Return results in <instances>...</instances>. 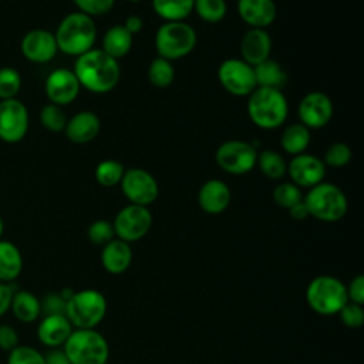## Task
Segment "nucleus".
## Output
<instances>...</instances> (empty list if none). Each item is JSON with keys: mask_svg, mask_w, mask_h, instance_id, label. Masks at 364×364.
Instances as JSON below:
<instances>
[{"mask_svg": "<svg viewBox=\"0 0 364 364\" xmlns=\"http://www.w3.org/2000/svg\"><path fill=\"white\" fill-rule=\"evenodd\" d=\"M73 71L80 85L95 94H105L114 90L121 75L118 61L97 48L78 55Z\"/></svg>", "mask_w": 364, "mask_h": 364, "instance_id": "f257e3e1", "label": "nucleus"}, {"mask_svg": "<svg viewBox=\"0 0 364 364\" xmlns=\"http://www.w3.org/2000/svg\"><path fill=\"white\" fill-rule=\"evenodd\" d=\"M58 51L78 57L90 51L97 38V28L92 17L74 11L67 14L58 24L55 33Z\"/></svg>", "mask_w": 364, "mask_h": 364, "instance_id": "f03ea898", "label": "nucleus"}, {"mask_svg": "<svg viewBox=\"0 0 364 364\" xmlns=\"http://www.w3.org/2000/svg\"><path fill=\"white\" fill-rule=\"evenodd\" d=\"M250 121L263 129H274L284 124L289 104L282 90L257 87L247 100Z\"/></svg>", "mask_w": 364, "mask_h": 364, "instance_id": "7ed1b4c3", "label": "nucleus"}, {"mask_svg": "<svg viewBox=\"0 0 364 364\" xmlns=\"http://www.w3.org/2000/svg\"><path fill=\"white\" fill-rule=\"evenodd\" d=\"M63 351L71 364H107L109 357L107 338L94 328L73 330Z\"/></svg>", "mask_w": 364, "mask_h": 364, "instance_id": "20e7f679", "label": "nucleus"}, {"mask_svg": "<svg viewBox=\"0 0 364 364\" xmlns=\"http://www.w3.org/2000/svg\"><path fill=\"white\" fill-rule=\"evenodd\" d=\"M306 300L310 309L317 314H338V311L348 301L346 284L334 276H317L306 289Z\"/></svg>", "mask_w": 364, "mask_h": 364, "instance_id": "39448f33", "label": "nucleus"}, {"mask_svg": "<svg viewBox=\"0 0 364 364\" xmlns=\"http://www.w3.org/2000/svg\"><path fill=\"white\" fill-rule=\"evenodd\" d=\"M309 215L321 222H337L344 218L348 202L344 192L334 183L320 182L303 198Z\"/></svg>", "mask_w": 364, "mask_h": 364, "instance_id": "423d86ee", "label": "nucleus"}, {"mask_svg": "<svg viewBox=\"0 0 364 364\" xmlns=\"http://www.w3.org/2000/svg\"><path fill=\"white\" fill-rule=\"evenodd\" d=\"M105 313V296L95 289L74 291L65 304V317L75 328H95L104 320Z\"/></svg>", "mask_w": 364, "mask_h": 364, "instance_id": "0eeeda50", "label": "nucleus"}, {"mask_svg": "<svg viewBox=\"0 0 364 364\" xmlns=\"http://www.w3.org/2000/svg\"><path fill=\"white\" fill-rule=\"evenodd\" d=\"M196 31L185 21H165L155 33L158 57L168 61L191 54L196 46Z\"/></svg>", "mask_w": 364, "mask_h": 364, "instance_id": "6e6552de", "label": "nucleus"}, {"mask_svg": "<svg viewBox=\"0 0 364 364\" xmlns=\"http://www.w3.org/2000/svg\"><path fill=\"white\" fill-rule=\"evenodd\" d=\"M220 169L232 175H243L256 166V145L242 139H229L222 142L215 154Z\"/></svg>", "mask_w": 364, "mask_h": 364, "instance_id": "1a4fd4ad", "label": "nucleus"}, {"mask_svg": "<svg viewBox=\"0 0 364 364\" xmlns=\"http://www.w3.org/2000/svg\"><path fill=\"white\" fill-rule=\"evenodd\" d=\"M115 236L127 243L142 239L152 226V215L148 206L129 203L124 206L114 219Z\"/></svg>", "mask_w": 364, "mask_h": 364, "instance_id": "9d476101", "label": "nucleus"}, {"mask_svg": "<svg viewBox=\"0 0 364 364\" xmlns=\"http://www.w3.org/2000/svg\"><path fill=\"white\" fill-rule=\"evenodd\" d=\"M218 78L220 85L232 95L246 97L256 88V78L253 67L242 58H226L218 68Z\"/></svg>", "mask_w": 364, "mask_h": 364, "instance_id": "9b49d317", "label": "nucleus"}, {"mask_svg": "<svg viewBox=\"0 0 364 364\" xmlns=\"http://www.w3.org/2000/svg\"><path fill=\"white\" fill-rule=\"evenodd\" d=\"M119 186L129 203L139 206H148L154 203L159 195L156 179L151 172L142 168L125 169Z\"/></svg>", "mask_w": 364, "mask_h": 364, "instance_id": "f8f14e48", "label": "nucleus"}, {"mask_svg": "<svg viewBox=\"0 0 364 364\" xmlns=\"http://www.w3.org/2000/svg\"><path fill=\"white\" fill-rule=\"evenodd\" d=\"M28 125V111L20 100L11 98L0 101V139L3 142H20L26 136Z\"/></svg>", "mask_w": 364, "mask_h": 364, "instance_id": "ddd939ff", "label": "nucleus"}, {"mask_svg": "<svg viewBox=\"0 0 364 364\" xmlns=\"http://www.w3.org/2000/svg\"><path fill=\"white\" fill-rule=\"evenodd\" d=\"M333 111V102L327 94L321 91H311L299 102L297 114L300 124L309 129H317L326 127L331 121Z\"/></svg>", "mask_w": 364, "mask_h": 364, "instance_id": "4468645a", "label": "nucleus"}, {"mask_svg": "<svg viewBox=\"0 0 364 364\" xmlns=\"http://www.w3.org/2000/svg\"><path fill=\"white\" fill-rule=\"evenodd\" d=\"M80 82L73 70L55 68L53 70L44 82V91L51 104L64 107L71 104L80 92Z\"/></svg>", "mask_w": 364, "mask_h": 364, "instance_id": "2eb2a0df", "label": "nucleus"}, {"mask_svg": "<svg viewBox=\"0 0 364 364\" xmlns=\"http://www.w3.org/2000/svg\"><path fill=\"white\" fill-rule=\"evenodd\" d=\"M287 173L290 182L299 188H313L323 182L326 175L324 162L311 154H299L287 164Z\"/></svg>", "mask_w": 364, "mask_h": 364, "instance_id": "dca6fc26", "label": "nucleus"}, {"mask_svg": "<svg viewBox=\"0 0 364 364\" xmlns=\"http://www.w3.org/2000/svg\"><path fill=\"white\" fill-rule=\"evenodd\" d=\"M20 48L26 60L37 64L51 61L58 51L54 33L46 28H33L27 31L21 38Z\"/></svg>", "mask_w": 364, "mask_h": 364, "instance_id": "f3484780", "label": "nucleus"}, {"mask_svg": "<svg viewBox=\"0 0 364 364\" xmlns=\"http://www.w3.org/2000/svg\"><path fill=\"white\" fill-rule=\"evenodd\" d=\"M232 193L228 186L220 179H209L199 188L198 203L205 213L219 215L225 212L230 203Z\"/></svg>", "mask_w": 364, "mask_h": 364, "instance_id": "a211bd4d", "label": "nucleus"}, {"mask_svg": "<svg viewBox=\"0 0 364 364\" xmlns=\"http://www.w3.org/2000/svg\"><path fill=\"white\" fill-rule=\"evenodd\" d=\"M272 38L264 28H249L240 41L242 60L255 67L270 58Z\"/></svg>", "mask_w": 364, "mask_h": 364, "instance_id": "6ab92c4d", "label": "nucleus"}, {"mask_svg": "<svg viewBox=\"0 0 364 364\" xmlns=\"http://www.w3.org/2000/svg\"><path fill=\"white\" fill-rule=\"evenodd\" d=\"M101 121L91 111H80L67 119L64 134L73 144H88L100 132Z\"/></svg>", "mask_w": 364, "mask_h": 364, "instance_id": "aec40b11", "label": "nucleus"}, {"mask_svg": "<svg viewBox=\"0 0 364 364\" xmlns=\"http://www.w3.org/2000/svg\"><path fill=\"white\" fill-rule=\"evenodd\" d=\"M237 13L252 28H264L274 21L277 10L273 0H237Z\"/></svg>", "mask_w": 364, "mask_h": 364, "instance_id": "412c9836", "label": "nucleus"}, {"mask_svg": "<svg viewBox=\"0 0 364 364\" xmlns=\"http://www.w3.org/2000/svg\"><path fill=\"white\" fill-rule=\"evenodd\" d=\"M73 330L74 327L65 314L43 316L37 327V337L44 346L50 348H58L65 343Z\"/></svg>", "mask_w": 364, "mask_h": 364, "instance_id": "4be33fe9", "label": "nucleus"}, {"mask_svg": "<svg viewBox=\"0 0 364 364\" xmlns=\"http://www.w3.org/2000/svg\"><path fill=\"white\" fill-rule=\"evenodd\" d=\"M132 249L129 243L121 239H112L102 246L101 264L111 274H121L131 266Z\"/></svg>", "mask_w": 364, "mask_h": 364, "instance_id": "5701e85b", "label": "nucleus"}, {"mask_svg": "<svg viewBox=\"0 0 364 364\" xmlns=\"http://www.w3.org/2000/svg\"><path fill=\"white\" fill-rule=\"evenodd\" d=\"M132 37L134 36L122 24L112 26L104 34L102 51L118 60L129 53L132 47Z\"/></svg>", "mask_w": 364, "mask_h": 364, "instance_id": "b1692460", "label": "nucleus"}, {"mask_svg": "<svg viewBox=\"0 0 364 364\" xmlns=\"http://www.w3.org/2000/svg\"><path fill=\"white\" fill-rule=\"evenodd\" d=\"M256 85L264 88L282 90L287 84V74L284 68L274 60L267 58L253 67Z\"/></svg>", "mask_w": 364, "mask_h": 364, "instance_id": "393cba45", "label": "nucleus"}, {"mask_svg": "<svg viewBox=\"0 0 364 364\" xmlns=\"http://www.w3.org/2000/svg\"><path fill=\"white\" fill-rule=\"evenodd\" d=\"M23 269V257L18 247L9 242L0 239V282H13Z\"/></svg>", "mask_w": 364, "mask_h": 364, "instance_id": "a878e982", "label": "nucleus"}, {"mask_svg": "<svg viewBox=\"0 0 364 364\" xmlns=\"http://www.w3.org/2000/svg\"><path fill=\"white\" fill-rule=\"evenodd\" d=\"M10 310L23 323H33L41 314V306L37 296L27 290H16L11 299Z\"/></svg>", "mask_w": 364, "mask_h": 364, "instance_id": "bb28decb", "label": "nucleus"}, {"mask_svg": "<svg viewBox=\"0 0 364 364\" xmlns=\"http://www.w3.org/2000/svg\"><path fill=\"white\" fill-rule=\"evenodd\" d=\"M310 129L303 124H291L284 128L280 136V145L283 151L291 156L303 154L310 145Z\"/></svg>", "mask_w": 364, "mask_h": 364, "instance_id": "cd10ccee", "label": "nucleus"}, {"mask_svg": "<svg viewBox=\"0 0 364 364\" xmlns=\"http://www.w3.org/2000/svg\"><path fill=\"white\" fill-rule=\"evenodd\" d=\"M152 7L165 21H183L193 11V0H152Z\"/></svg>", "mask_w": 364, "mask_h": 364, "instance_id": "c85d7f7f", "label": "nucleus"}, {"mask_svg": "<svg viewBox=\"0 0 364 364\" xmlns=\"http://www.w3.org/2000/svg\"><path fill=\"white\" fill-rule=\"evenodd\" d=\"M256 165L266 178L273 181H280L287 173V164L284 158L272 149L257 152Z\"/></svg>", "mask_w": 364, "mask_h": 364, "instance_id": "c756f323", "label": "nucleus"}, {"mask_svg": "<svg viewBox=\"0 0 364 364\" xmlns=\"http://www.w3.org/2000/svg\"><path fill=\"white\" fill-rule=\"evenodd\" d=\"M148 80L156 88H166L173 82L175 68L171 61L156 57L151 61L148 67Z\"/></svg>", "mask_w": 364, "mask_h": 364, "instance_id": "7c9ffc66", "label": "nucleus"}, {"mask_svg": "<svg viewBox=\"0 0 364 364\" xmlns=\"http://www.w3.org/2000/svg\"><path fill=\"white\" fill-rule=\"evenodd\" d=\"M124 172H125V168L121 162L115 159H105L97 165L95 179L101 186L111 188L121 182Z\"/></svg>", "mask_w": 364, "mask_h": 364, "instance_id": "2f4dec72", "label": "nucleus"}, {"mask_svg": "<svg viewBox=\"0 0 364 364\" xmlns=\"http://www.w3.org/2000/svg\"><path fill=\"white\" fill-rule=\"evenodd\" d=\"M193 10L206 23H219L225 18L228 4L225 0H193Z\"/></svg>", "mask_w": 364, "mask_h": 364, "instance_id": "473e14b6", "label": "nucleus"}, {"mask_svg": "<svg viewBox=\"0 0 364 364\" xmlns=\"http://www.w3.org/2000/svg\"><path fill=\"white\" fill-rule=\"evenodd\" d=\"M38 118H40V122L41 125L48 129L50 132H61L64 131L65 128V124H67V115L63 109V107L60 105H55V104H46L40 114H38Z\"/></svg>", "mask_w": 364, "mask_h": 364, "instance_id": "72a5a7b5", "label": "nucleus"}, {"mask_svg": "<svg viewBox=\"0 0 364 364\" xmlns=\"http://www.w3.org/2000/svg\"><path fill=\"white\" fill-rule=\"evenodd\" d=\"M21 88V75L13 67L0 68V101L16 98Z\"/></svg>", "mask_w": 364, "mask_h": 364, "instance_id": "f704fd0d", "label": "nucleus"}, {"mask_svg": "<svg viewBox=\"0 0 364 364\" xmlns=\"http://www.w3.org/2000/svg\"><path fill=\"white\" fill-rule=\"evenodd\" d=\"M273 200L277 206L290 209L293 205L303 200V195L300 188L293 182H280L273 189Z\"/></svg>", "mask_w": 364, "mask_h": 364, "instance_id": "c9c22d12", "label": "nucleus"}, {"mask_svg": "<svg viewBox=\"0 0 364 364\" xmlns=\"http://www.w3.org/2000/svg\"><path fill=\"white\" fill-rule=\"evenodd\" d=\"M353 152L350 146L344 142H333L324 152V162L326 166L330 168H343L351 161Z\"/></svg>", "mask_w": 364, "mask_h": 364, "instance_id": "e433bc0d", "label": "nucleus"}, {"mask_svg": "<svg viewBox=\"0 0 364 364\" xmlns=\"http://www.w3.org/2000/svg\"><path fill=\"white\" fill-rule=\"evenodd\" d=\"M87 236L91 243L104 246L115 237L114 226L109 220H105V219L94 220L87 229Z\"/></svg>", "mask_w": 364, "mask_h": 364, "instance_id": "4c0bfd02", "label": "nucleus"}, {"mask_svg": "<svg viewBox=\"0 0 364 364\" xmlns=\"http://www.w3.org/2000/svg\"><path fill=\"white\" fill-rule=\"evenodd\" d=\"M7 364H44V354L30 346H17L9 351Z\"/></svg>", "mask_w": 364, "mask_h": 364, "instance_id": "58836bf2", "label": "nucleus"}, {"mask_svg": "<svg viewBox=\"0 0 364 364\" xmlns=\"http://www.w3.org/2000/svg\"><path fill=\"white\" fill-rule=\"evenodd\" d=\"M340 320L348 328H360L364 323V309L363 304L347 301L346 306L338 311Z\"/></svg>", "mask_w": 364, "mask_h": 364, "instance_id": "ea45409f", "label": "nucleus"}, {"mask_svg": "<svg viewBox=\"0 0 364 364\" xmlns=\"http://www.w3.org/2000/svg\"><path fill=\"white\" fill-rule=\"evenodd\" d=\"M80 13L90 17L107 14L112 7L115 0H73Z\"/></svg>", "mask_w": 364, "mask_h": 364, "instance_id": "a19ab883", "label": "nucleus"}, {"mask_svg": "<svg viewBox=\"0 0 364 364\" xmlns=\"http://www.w3.org/2000/svg\"><path fill=\"white\" fill-rule=\"evenodd\" d=\"M65 304L67 301L60 293H48L40 300L41 306V314L50 316V314H65Z\"/></svg>", "mask_w": 364, "mask_h": 364, "instance_id": "79ce46f5", "label": "nucleus"}, {"mask_svg": "<svg viewBox=\"0 0 364 364\" xmlns=\"http://www.w3.org/2000/svg\"><path fill=\"white\" fill-rule=\"evenodd\" d=\"M348 301L363 304L364 303V276L357 274L351 279V282L346 286Z\"/></svg>", "mask_w": 364, "mask_h": 364, "instance_id": "37998d69", "label": "nucleus"}, {"mask_svg": "<svg viewBox=\"0 0 364 364\" xmlns=\"http://www.w3.org/2000/svg\"><path fill=\"white\" fill-rule=\"evenodd\" d=\"M18 346V334L14 327L9 324L0 326V348L4 351H11Z\"/></svg>", "mask_w": 364, "mask_h": 364, "instance_id": "c03bdc74", "label": "nucleus"}, {"mask_svg": "<svg viewBox=\"0 0 364 364\" xmlns=\"http://www.w3.org/2000/svg\"><path fill=\"white\" fill-rule=\"evenodd\" d=\"M14 291L16 290L11 284L0 282V317L10 310V304H11Z\"/></svg>", "mask_w": 364, "mask_h": 364, "instance_id": "a18cd8bd", "label": "nucleus"}, {"mask_svg": "<svg viewBox=\"0 0 364 364\" xmlns=\"http://www.w3.org/2000/svg\"><path fill=\"white\" fill-rule=\"evenodd\" d=\"M44 364H71V363H70V360L67 358V355L63 350L51 348L44 355Z\"/></svg>", "mask_w": 364, "mask_h": 364, "instance_id": "49530a36", "label": "nucleus"}, {"mask_svg": "<svg viewBox=\"0 0 364 364\" xmlns=\"http://www.w3.org/2000/svg\"><path fill=\"white\" fill-rule=\"evenodd\" d=\"M287 210H289V215L291 216V219H294V220H304L306 218L310 216L304 200L297 202L296 205H293V206H291L290 209H287Z\"/></svg>", "mask_w": 364, "mask_h": 364, "instance_id": "de8ad7c7", "label": "nucleus"}, {"mask_svg": "<svg viewBox=\"0 0 364 364\" xmlns=\"http://www.w3.org/2000/svg\"><path fill=\"white\" fill-rule=\"evenodd\" d=\"M132 36L134 34H136V33H139L141 30H142V27H144V21H142V18L139 17V16H136V14H132V16H129V17H127V20L124 21V24H122Z\"/></svg>", "mask_w": 364, "mask_h": 364, "instance_id": "09e8293b", "label": "nucleus"}, {"mask_svg": "<svg viewBox=\"0 0 364 364\" xmlns=\"http://www.w3.org/2000/svg\"><path fill=\"white\" fill-rule=\"evenodd\" d=\"M3 230H4V223H3V220H1V218H0V237H1V235H3Z\"/></svg>", "mask_w": 364, "mask_h": 364, "instance_id": "8fccbe9b", "label": "nucleus"}, {"mask_svg": "<svg viewBox=\"0 0 364 364\" xmlns=\"http://www.w3.org/2000/svg\"><path fill=\"white\" fill-rule=\"evenodd\" d=\"M128 1H131V3H136V1H141V0H128Z\"/></svg>", "mask_w": 364, "mask_h": 364, "instance_id": "3c124183", "label": "nucleus"}]
</instances>
